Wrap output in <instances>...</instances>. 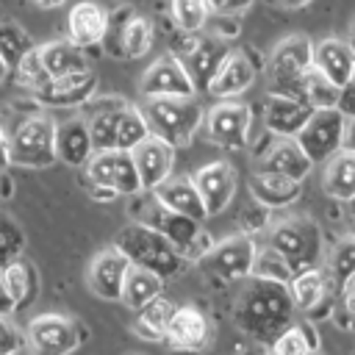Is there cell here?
I'll use <instances>...</instances> for the list:
<instances>
[{
    "label": "cell",
    "instance_id": "obj_38",
    "mask_svg": "<svg viewBox=\"0 0 355 355\" xmlns=\"http://www.w3.org/2000/svg\"><path fill=\"white\" fill-rule=\"evenodd\" d=\"M338 89L330 78H324L322 72L311 69L305 78H302V86H300V97L313 108V111H322V108H336V100H338Z\"/></svg>",
    "mask_w": 355,
    "mask_h": 355
},
{
    "label": "cell",
    "instance_id": "obj_23",
    "mask_svg": "<svg viewBox=\"0 0 355 355\" xmlns=\"http://www.w3.org/2000/svg\"><path fill=\"white\" fill-rule=\"evenodd\" d=\"M313 69L330 78L336 86L355 80V53H352L349 39L324 36L313 42Z\"/></svg>",
    "mask_w": 355,
    "mask_h": 355
},
{
    "label": "cell",
    "instance_id": "obj_35",
    "mask_svg": "<svg viewBox=\"0 0 355 355\" xmlns=\"http://www.w3.org/2000/svg\"><path fill=\"white\" fill-rule=\"evenodd\" d=\"M269 355H319L316 330L308 327V324H302V322H291L269 344Z\"/></svg>",
    "mask_w": 355,
    "mask_h": 355
},
{
    "label": "cell",
    "instance_id": "obj_33",
    "mask_svg": "<svg viewBox=\"0 0 355 355\" xmlns=\"http://www.w3.org/2000/svg\"><path fill=\"white\" fill-rule=\"evenodd\" d=\"M164 283L166 280L161 275H155L150 269H141V266H130L119 302H125V308H130V311H139L141 305H147L150 300L164 294Z\"/></svg>",
    "mask_w": 355,
    "mask_h": 355
},
{
    "label": "cell",
    "instance_id": "obj_55",
    "mask_svg": "<svg viewBox=\"0 0 355 355\" xmlns=\"http://www.w3.org/2000/svg\"><path fill=\"white\" fill-rule=\"evenodd\" d=\"M347 205V214H349V219H355V197L349 200V202H344Z\"/></svg>",
    "mask_w": 355,
    "mask_h": 355
},
{
    "label": "cell",
    "instance_id": "obj_22",
    "mask_svg": "<svg viewBox=\"0 0 355 355\" xmlns=\"http://www.w3.org/2000/svg\"><path fill=\"white\" fill-rule=\"evenodd\" d=\"M108 25H111V17L108 11L100 6V3H92V0H80L69 8L67 14V33H69V42L78 44V47H94L100 42L108 39Z\"/></svg>",
    "mask_w": 355,
    "mask_h": 355
},
{
    "label": "cell",
    "instance_id": "obj_48",
    "mask_svg": "<svg viewBox=\"0 0 355 355\" xmlns=\"http://www.w3.org/2000/svg\"><path fill=\"white\" fill-rule=\"evenodd\" d=\"M338 297H341V308H344L347 313H352V316H355V275L341 286Z\"/></svg>",
    "mask_w": 355,
    "mask_h": 355
},
{
    "label": "cell",
    "instance_id": "obj_41",
    "mask_svg": "<svg viewBox=\"0 0 355 355\" xmlns=\"http://www.w3.org/2000/svg\"><path fill=\"white\" fill-rule=\"evenodd\" d=\"M208 3L205 0H172V19L183 33H200L208 25Z\"/></svg>",
    "mask_w": 355,
    "mask_h": 355
},
{
    "label": "cell",
    "instance_id": "obj_47",
    "mask_svg": "<svg viewBox=\"0 0 355 355\" xmlns=\"http://www.w3.org/2000/svg\"><path fill=\"white\" fill-rule=\"evenodd\" d=\"M336 111H341L344 119H355V80H349V83H344V86L338 89Z\"/></svg>",
    "mask_w": 355,
    "mask_h": 355
},
{
    "label": "cell",
    "instance_id": "obj_32",
    "mask_svg": "<svg viewBox=\"0 0 355 355\" xmlns=\"http://www.w3.org/2000/svg\"><path fill=\"white\" fill-rule=\"evenodd\" d=\"M0 280H3V286H6V291L11 297V302H14V311L17 308H28L39 297V275H36L33 263H28L22 258L11 261L0 272Z\"/></svg>",
    "mask_w": 355,
    "mask_h": 355
},
{
    "label": "cell",
    "instance_id": "obj_44",
    "mask_svg": "<svg viewBox=\"0 0 355 355\" xmlns=\"http://www.w3.org/2000/svg\"><path fill=\"white\" fill-rule=\"evenodd\" d=\"M239 219H241V233L255 236V233H261V230H269V227H272V208L261 205L258 200H250V202L241 208Z\"/></svg>",
    "mask_w": 355,
    "mask_h": 355
},
{
    "label": "cell",
    "instance_id": "obj_1",
    "mask_svg": "<svg viewBox=\"0 0 355 355\" xmlns=\"http://www.w3.org/2000/svg\"><path fill=\"white\" fill-rule=\"evenodd\" d=\"M294 313L297 308L288 297V286L247 277V286L241 288L233 308V322L247 338L269 347L294 322Z\"/></svg>",
    "mask_w": 355,
    "mask_h": 355
},
{
    "label": "cell",
    "instance_id": "obj_29",
    "mask_svg": "<svg viewBox=\"0 0 355 355\" xmlns=\"http://www.w3.org/2000/svg\"><path fill=\"white\" fill-rule=\"evenodd\" d=\"M227 53H230V47L219 36H202V39H197L191 44V50H189L183 64H186V69H189V75H191L197 89H208V80L214 78L216 67L222 64V58Z\"/></svg>",
    "mask_w": 355,
    "mask_h": 355
},
{
    "label": "cell",
    "instance_id": "obj_51",
    "mask_svg": "<svg viewBox=\"0 0 355 355\" xmlns=\"http://www.w3.org/2000/svg\"><path fill=\"white\" fill-rule=\"evenodd\" d=\"M11 311H14V302H11V297H8V291H6V286L0 280V316H8Z\"/></svg>",
    "mask_w": 355,
    "mask_h": 355
},
{
    "label": "cell",
    "instance_id": "obj_50",
    "mask_svg": "<svg viewBox=\"0 0 355 355\" xmlns=\"http://www.w3.org/2000/svg\"><path fill=\"white\" fill-rule=\"evenodd\" d=\"M8 164H11V155H8V136H6V130L0 128V175L8 169Z\"/></svg>",
    "mask_w": 355,
    "mask_h": 355
},
{
    "label": "cell",
    "instance_id": "obj_4",
    "mask_svg": "<svg viewBox=\"0 0 355 355\" xmlns=\"http://www.w3.org/2000/svg\"><path fill=\"white\" fill-rule=\"evenodd\" d=\"M266 244L277 250L294 266V272L319 266L324 250L322 230L311 216H288L272 222V227L266 230Z\"/></svg>",
    "mask_w": 355,
    "mask_h": 355
},
{
    "label": "cell",
    "instance_id": "obj_46",
    "mask_svg": "<svg viewBox=\"0 0 355 355\" xmlns=\"http://www.w3.org/2000/svg\"><path fill=\"white\" fill-rule=\"evenodd\" d=\"M205 3L214 17H239L252 6V0H205Z\"/></svg>",
    "mask_w": 355,
    "mask_h": 355
},
{
    "label": "cell",
    "instance_id": "obj_45",
    "mask_svg": "<svg viewBox=\"0 0 355 355\" xmlns=\"http://www.w3.org/2000/svg\"><path fill=\"white\" fill-rule=\"evenodd\" d=\"M25 352V333L8 322V316H0V355H19Z\"/></svg>",
    "mask_w": 355,
    "mask_h": 355
},
{
    "label": "cell",
    "instance_id": "obj_53",
    "mask_svg": "<svg viewBox=\"0 0 355 355\" xmlns=\"http://www.w3.org/2000/svg\"><path fill=\"white\" fill-rule=\"evenodd\" d=\"M283 8H291V11H297V8H305V6H311L313 0H277Z\"/></svg>",
    "mask_w": 355,
    "mask_h": 355
},
{
    "label": "cell",
    "instance_id": "obj_40",
    "mask_svg": "<svg viewBox=\"0 0 355 355\" xmlns=\"http://www.w3.org/2000/svg\"><path fill=\"white\" fill-rule=\"evenodd\" d=\"M31 50H33L31 36L17 22L0 19V58L8 64V69H14Z\"/></svg>",
    "mask_w": 355,
    "mask_h": 355
},
{
    "label": "cell",
    "instance_id": "obj_6",
    "mask_svg": "<svg viewBox=\"0 0 355 355\" xmlns=\"http://www.w3.org/2000/svg\"><path fill=\"white\" fill-rule=\"evenodd\" d=\"M11 164L25 169H44L58 161L55 155V122L47 114H28L8 133Z\"/></svg>",
    "mask_w": 355,
    "mask_h": 355
},
{
    "label": "cell",
    "instance_id": "obj_15",
    "mask_svg": "<svg viewBox=\"0 0 355 355\" xmlns=\"http://www.w3.org/2000/svg\"><path fill=\"white\" fill-rule=\"evenodd\" d=\"M288 297L300 313H305L311 319L324 316L333 308V286L327 280V272L322 266L300 269L288 280Z\"/></svg>",
    "mask_w": 355,
    "mask_h": 355
},
{
    "label": "cell",
    "instance_id": "obj_57",
    "mask_svg": "<svg viewBox=\"0 0 355 355\" xmlns=\"http://www.w3.org/2000/svg\"><path fill=\"white\" fill-rule=\"evenodd\" d=\"M349 233H352V236H355V219H352V222H349Z\"/></svg>",
    "mask_w": 355,
    "mask_h": 355
},
{
    "label": "cell",
    "instance_id": "obj_42",
    "mask_svg": "<svg viewBox=\"0 0 355 355\" xmlns=\"http://www.w3.org/2000/svg\"><path fill=\"white\" fill-rule=\"evenodd\" d=\"M22 252H25V233H22V227L11 216L0 214V272L11 261L22 258Z\"/></svg>",
    "mask_w": 355,
    "mask_h": 355
},
{
    "label": "cell",
    "instance_id": "obj_36",
    "mask_svg": "<svg viewBox=\"0 0 355 355\" xmlns=\"http://www.w3.org/2000/svg\"><path fill=\"white\" fill-rule=\"evenodd\" d=\"M153 42H155V31H153V22L141 14H128L125 17V25L119 31V44H122V53L128 58H141L153 50Z\"/></svg>",
    "mask_w": 355,
    "mask_h": 355
},
{
    "label": "cell",
    "instance_id": "obj_37",
    "mask_svg": "<svg viewBox=\"0 0 355 355\" xmlns=\"http://www.w3.org/2000/svg\"><path fill=\"white\" fill-rule=\"evenodd\" d=\"M324 272H327L330 286L338 288V291H341V286L355 275V236H352V233L344 236V239H338V241L330 247Z\"/></svg>",
    "mask_w": 355,
    "mask_h": 355
},
{
    "label": "cell",
    "instance_id": "obj_59",
    "mask_svg": "<svg viewBox=\"0 0 355 355\" xmlns=\"http://www.w3.org/2000/svg\"><path fill=\"white\" fill-rule=\"evenodd\" d=\"M349 44H352V53H355V36H349Z\"/></svg>",
    "mask_w": 355,
    "mask_h": 355
},
{
    "label": "cell",
    "instance_id": "obj_19",
    "mask_svg": "<svg viewBox=\"0 0 355 355\" xmlns=\"http://www.w3.org/2000/svg\"><path fill=\"white\" fill-rule=\"evenodd\" d=\"M164 341L178 352H200L211 341V322L197 305H180L172 313Z\"/></svg>",
    "mask_w": 355,
    "mask_h": 355
},
{
    "label": "cell",
    "instance_id": "obj_60",
    "mask_svg": "<svg viewBox=\"0 0 355 355\" xmlns=\"http://www.w3.org/2000/svg\"><path fill=\"white\" fill-rule=\"evenodd\" d=\"M352 36H355V22H352Z\"/></svg>",
    "mask_w": 355,
    "mask_h": 355
},
{
    "label": "cell",
    "instance_id": "obj_16",
    "mask_svg": "<svg viewBox=\"0 0 355 355\" xmlns=\"http://www.w3.org/2000/svg\"><path fill=\"white\" fill-rule=\"evenodd\" d=\"M128 269H130V261L116 247H108V250L97 252L89 261V266H86V286H89V291L94 297L108 300V302H119Z\"/></svg>",
    "mask_w": 355,
    "mask_h": 355
},
{
    "label": "cell",
    "instance_id": "obj_12",
    "mask_svg": "<svg viewBox=\"0 0 355 355\" xmlns=\"http://www.w3.org/2000/svg\"><path fill=\"white\" fill-rule=\"evenodd\" d=\"M344 133H347L344 114L336 108H322V111L311 114L305 128L297 133V141L316 166V164H324L330 155H336L344 147Z\"/></svg>",
    "mask_w": 355,
    "mask_h": 355
},
{
    "label": "cell",
    "instance_id": "obj_5",
    "mask_svg": "<svg viewBox=\"0 0 355 355\" xmlns=\"http://www.w3.org/2000/svg\"><path fill=\"white\" fill-rule=\"evenodd\" d=\"M136 222H144V225H150L153 230H158L164 239H169L178 250H180V255L186 258V261H200L216 241H211L208 236H205V230L200 227L202 222H194V219H189V216H183V214H178V211H172V208H166L164 202H158L155 197H150L144 205H141V214H139V219Z\"/></svg>",
    "mask_w": 355,
    "mask_h": 355
},
{
    "label": "cell",
    "instance_id": "obj_20",
    "mask_svg": "<svg viewBox=\"0 0 355 355\" xmlns=\"http://www.w3.org/2000/svg\"><path fill=\"white\" fill-rule=\"evenodd\" d=\"M255 83V64L244 50H230L208 80V94L216 100H236Z\"/></svg>",
    "mask_w": 355,
    "mask_h": 355
},
{
    "label": "cell",
    "instance_id": "obj_10",
    "mask_svg": "<svg viewBox=\"0 0 355 355\" xmlns=\"http://www.w3.org/2000/svg\"><path fill=\"white\" fill-rule=\"evenodd\" d=\"M86 178L94 186L111 189L116 197H136L141 194V180L133 164V153L128 150H100L86 164Z\"/></svg>",
    "mask_w": 355,
    "mask_h": 355
},
{
    "label": "cell",
    "instance_id": "obj_14",
    "mask_svg": "<svg viewBox=\"0 0 355 355\" xmlns=\"http://www.w3.org/2000/svg\"><path fill=\"white\" fill-rule=\"evenodd\" d=\"M313 108L288 92H269L263 97V125L275 139H297V133L311 119Z\"/></svg>",
    "mask_w": 355,
    "mask_h": 355
},
{
    "label": "cell",
    "instance_id": "obj_34",
    "mask_svg": "<svg viewBox=\"0 0 355 355\" xmlns=\"http://www.w3.org/2000/svg\"><path fill=\"white\" fill-rule=\"evenodd\" d=\"M150 136L147 116L139 105L122 103L116 111V136H114V150H128L133 153L144 139Z\"/></svg>",
    "mask_w": 355,
    "mask_h": 355
},
{
    "label": "cell",
    "instance_id": "obj_27",
    "mask_svg": "<svg viewBox=\"0 0 355 355\" xmlns=\"http://www.w3.org/2000/svg\"><path fill=\"white\" fill-rule=\"evenodd\" d=\"M250 194L261 205L277 211L288 208L302 197V180H291L283 175H269V172H255L250 178Z\"/></svg>",
    "mask_w": 355,
    "mask_h": 355
},
{
    "label": "cell",
    "instance_id": "obj_8",
    "mask_svg": "<svg viewBox=\"0 0 355 355\" xmlns=\"http://www.w3.org/2000/svg\"><path fill=\"white\" fill-rule=\"evenodd\" d=\"M313 69V42L302 33L280 39L269 53V78L275 92L300 94L302 78Z\"/></svg>",
    "mask_w": 355,
    "mask_h": 355
},
{
    "label": "cell",
    "instance_id": "obj_30",
    "mask_svg": "<svg viewBox=\"0 0 355 355\" xmlns=\"http://www.w3.org/2000/svg\"><path fill=\"white\" fill-rule=\"evenodd\" d=\"M39 53H42V64H44L50 78H64V75H75V72L89 69V58H86L83 47L72 44L69 39L47 42L39 47Z\"/></svg>",
    "mask_w": 355,
    "mask_h": 355
},
{
    "label": "cell",
    "instance_id": "obj_25",
    "mask_svg": "<svg viewBox=\"0 0 355 355\" xmlns=\"http://www.w3.org/2000/svg\"><path fill=\"white\" fill-rule=\"evenodd\" d=\"M153 197L158 202H164L166 208L194 219V222H205L208 219V211H205V202L191 180V175H169L161 186L153 189Z\"/></svg>",
    "mask_w": 355,
    "mask_h": 355
},
{
    "label": "cell",
    "instance_id": "obj_21",
    "mask_svg": "<svg viewBox=\"0 0 355 355\" xmlns=\"http://www.w3.org/2000/svg\"><path fill=\"white\" fill-rule=\"evenodd\" d=\"M133 164L141 180L144 191H153L155 186H161L175 166V147L169 141H164L161 136H147L136 150H133Z\"/></svg>",
    "mask_w": 355,
    "mask_h": 355
},
{
    "label": "cell",
    "instance_id": "obj_9",
    "mask_svg": "<svg viewBox=\"0 0 355 355\" xmlns=\"http://www.w3.org/2000/svg\"><path fill=\"white\" fill-rule=\"evenodd\" d=\"M255 255H258L255 239L247 236V233H236V236H227V239L216 241L200 258V266L222 283H241L252 275Z\"/></svg>",
    "mask_w": 355,
    "mask_h": 355
},
{
    "label": "cell",
    "instance_id": "obj_2",
    "mask_svg": "<svg viewBox=\"0 0 355 355\" xmlns=\"http://www.w3.org/2000/svg\"><path fill=\"white\" fill-rule=\"evenodd\" d=\"M114 247L130 261V266H141V269H150L155 275H161L164 280L169 277H178L183 269H186V258L180 255V250L164 239L158 230H153L150 225L144 222H130L125 225L116 239H114Z\"/></svg>",
    "mask_w": 355,
    "mask_h": 355
},
{
    "label": "cell",
    "instance_id": "obj_3",
    "mask_svg": "<svg viewBox=\"0 0 355 355\" xmlns=\"http://www.w3.org/2000/svg\"><path fill=\"white\" fill-rule=\"evenodd\" d=\"M141 111L147 116L150 133L161 136L175 150L186 147L205 122V108L197 103V97H155L144 100Z\"/></svg>",
    "mask_w": 355,
    "mask_h": 355
},
{
    "label": "cell",
    "instance_id": "obj_43",
    "mask_svg": "<svg viewBox=\"0 0 355 355\" xmlns=\"http://www.w3.org/2000/svg\"><path fill=\"white\" fill-rule=\"evenodd\" d=\"M14 72H17L19 86H25L31 94H33L36 89H42V86L50 80V75H47V69H44V64H42V53H39V47H33V50L14 67Z\"/></svg>",
    "mask_w": 355,
    "mask_h": 355
},
{
    "label": "cell",
    "instance_id": "obj_61",
    "mask_svg": "<svg viewBox=\"0 0 355 355\" xmlns=\"http://www.w3.org/2000/svg\"><path fill=\"white\" fill-rule=\"evenodd\" d=\"M19 355H31V352H19Z\"/></svg>",
    "mask_w": 355,
    "mask_h": 355
},
{
    "label": "cell",
    "instance_id": "obj_52",
    "mask_svg": "<svg viewBox=\"0 0 355 355\" xmlns=\"http://www.w3.org/2000/svg\"><path fill=\"white\" fill-rule=\"evenodd\" d=\"M344 147L355 150V119H347V133H344Z\"/></svg>",
    "mask_w": 355,
    "mask_h": 355
},
{
    "label": "cell",
    "instance_id": "obj_28",
    "mask_svg": "<svg viewBox=\"0 0 355 355\" xmlns=\"http://www.w3.org/2000/svg\"><path fill=\"white\" fill-rule=\"evenodd\" d=\"M322 189L336 202H349L355 197V150L341 147L322 166Z\"/></svg>",
    "mask_w": 355,
    "mask_h": 355
},
{
    "label": "cell",
    "instance_id": "obj_18",
    "mask_svg": "<svg viewBox=\"0 0 355 355\" xmlns=\"http://www.w3.org/2000/svg\"><path fill=\"white\" fill-rule=\"evenodd\" d=\"M94 89H97V75L86 69L64 78H50L42 89L33 92V100L47 108H78L94 97Z\"/></svg>",
    "mask_w": 355,
    "mask_h": 355
},
{
    "label": "cell",
    "instance_id": "obj_54",
    "mask_svg": "<svg viewBox=\"0 0 355 355\" xmlns=\"http://www.w3.org/2000/svg\"><path fill=\"white\" fill-rule=\"evenodd\" d=\"M33 6H39V8H61L67 0H31Z\"/></svg>",
    "mask_w": 355,
    "mask_h": 355
},
{
    "label": "cell",
    "instance_id": "obj_24",
    "mask_svg": "<svg viewBox=\"0 0 355 355\" xmlns=\"http://www.w3.org/2000/svg\"><path fill=\"white\" fill-rule=\"evenodd\" d=\"M311 169H313V161L305 155L297 139H275V144L266 153H261V161H258V172L283 175L291 180H305Z\"/></svg>",
    "mask_w": 355,
    "mask_h": 355
},
{
    "label": "cell",
    "instance_id": "obj_31",
    "mask_svg": "<svg viewBox=\"0 0 355 355\" xmlns=\"http://www.w3.org/2000/svg\"><path fill=\"white\" fill-rule=\"evenodd\" d=\"M172 313H175V302L169 297H155L150 300L147 305H141L133 316V333L144 341H164L166 336V327L172 322Z\"/></svg>",
    "mask_w": 355,
    "mask_h": 355
},
{
    "label": "cell",
    "instance_id": "obj_17",
    "mask_svg": "<svg viewBox=\"0 0 355 355\" xmlns=\"http://www.w3.org/2000/svg\"><path fill=\"white\" fill-rule=\"evenodd\" d=\"M202 202H205V211L208 216H216L222 214L230 200L236 197V189H239V178H236V169L227 164V161H208L202 164L194 175H191Z\"/></svg>",
    "mask_w": 355,
    "mask_h": 355
},
{
    "label": "cell",
    "instance_id": "obj_11",
    "mask_svg": "<svg viewBox=\"0 0 355 355\" xmlns=\"http://www.w3.org/2000/svg\"><path fill=\"white\" fill-rule=\"evenodd\" d=\"M205 133L222 150H241L250 141L252 111L247 103L239 100H216L205 108Z\"/></svg>",
    "mask_w": 355,
    "mask_h": 355
},
{
    "label": "cell",
    "instance_id": "obj_13",
    "mask_svg": "<svg viewBox=\"0 0 355 355\" xmlns=\"http://www.w3.org/2000/svg\"><path fill=\"white\" fill-rule=\"evenodd\" d=\"M139 92L144 100H155V97H197V86L183 64V58L178 55H161L155 58L141 80H139Z\"/></svg>",
    "mask_w": 355,
    "mask_h": 355
},
{
    "label": "cell",
    "instance_id": "obj_39",
    "mask_svg": "<svg viewBox=\"0 0 355 355\" xmlns=\"http://www.w3.org/2000/svg\"><path fill=\"white\" fill-rule=\"evenodd\" d=\"M294 275H297L294 266L277 250H272L269 244L266 247H258V255H255V263H252V275L250 277H261V280H272V283L288 286V280Z\"/></svg>",
    "mask_w": 355,
    "mask_h": 355
},
{
    "label": "cell",
    "instance_id": "obj_58",
    "mask_svg": "<svg viewBox=\"0 0 355 355\" xmlns=\"http://www.w3.org/2000/svg\"><path fill=\"white\" fill-rule=\"evenodd\" d=\"M3 178V175H0ZM3 194H6V189H3V180H0V200H3Z\"/></svg>",
    "mask_w": 355,
    "mask_h": 355
},
{
    "label": "cell",
    "instance_id": "obj_7",
    "mask_svg": "<svg viewBox=\"0 0 355 355\" xmlns=\"http://www.w3.org/2000/svg\"><path fill=\"white\" fill-rule=\"evenodd\" d=\"M83 344V324L64 313H39L25 327L31 355H72Z\"/></svg>",
    "mask_w": 355,
    "mask_h": 355
},
{
    "label": "cell",
    "instance_id": "obj_26",
    "mask_svg": "<svg viewBox=\"0 0 355 355\" xmlns=\"http://www.w3.org/2000/svg\"><path fill=\"white\" fill-rule=\"evenodd\" d=\"M55 155L67 166H86L94 155L92 133L86 116H72L64 122H55Z\"/></svg>",
    "mask_w": 355,
    "mask_h": 355
},
{
    "label": "cell",
    "instance_id": "obj_56",
    "mask_svg": "<svg viewBox=\"0 0 355 355\" xmlns=\"http://www.w3.org/2000/svg\"><path fill=\"white\" fill-rule=\"evenodd\" d=\"M6 75H8V64H6L3 58H0V83L6 80Z\"/></svg>",
    "mask_w": 355,
    "mask_h": 355
},
{
    "label": "cell",
    "instance_id": "obj_49",
    "mask_svg": "<svg viewBox=\"0 0 355 355\" xmlns=\"http://www.w3.org/2000/svg\"><path fill=\"white\" fill-rule=\"evenodd\" d=\"M89 194H92L97 202H111V200H116V194H114L111 189H105V186H94V183H89Z\"/></svg>",
    "mask_w": 355,
    "mask_h": 355
}]
</instances>
